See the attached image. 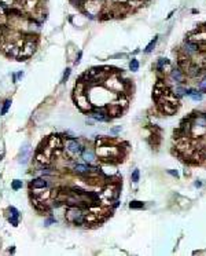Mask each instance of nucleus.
I'll use <instances>...</instances> for the list:
<instances>
[{"mask_svg":"<svg viewBox=\"0 0 206 256\" xmlns=\"http://www.w3.org/2000/svg\"><path fill=\"white\" fill-rule=\"evenodd\" d=\"M198 50H199V44L198 43H194V41H187L184 44V51L187 54H195Z\"/></svg>","mask_w":206,"mask_h":256,"instance_id":"4","label":"nucleus"},{"mask_svg":"<svg viewBox=\"0 0 206 256\" xmlns=\"http://www.w3.org/2000/svg\"><path fill=\"white\" fill-rule=\"evenodd\" d=\"M11 187H13L14 190H19L21 187H22V180H18V179L13 180V183H11Z\"/></svg>","mask_w":206,"mask_h":256,"instance_id":"16","label":"nucleus"},{"mask_svg":"<svg viewBox=\"0 0 206 256\" xmlns=\"http://www.w3.org/2000/svg\"><path fill=\"white\" fill-rule=\"evenodd\" d=\"M129 69L132 72H136V70L139 69V61H138V59H132L129 62Z\"/></svg>","mask_w":206,"mask_h":256,"instance_id":"14","label":"nucleus"},{"mask_svg":"<svg viewBox=\"0 0 206 256\" xmlns=\"http://www.w3.org/2000/svg\"><path fill=\"white\" fill-rule=\"evenodd\" d=\"M1 158H3V156H0V160H1Z\"/></svg>","mask_w":206,"mask_h":256,"instance_id":"26","label":"nucleus"},{"mask_svg":"<svg viewBox=\"0 0 206 256\" xmlns=\"http://www.w3.org/2000/svg\"><path fill=\"white\" fill-rule=\"evenodd\" d=\"M10 106H11V101H10V99H7V101L4 102V105H3V109H1V114H6V113L8 112Z\"/></svg>","mask_w":206,"mask_h":256,"instance_id":"17","label":"nucleus"},{"mask_svg":"<svg viewBox=\"0 0 206 256\" xmlns=\"http://www.w3.org/2000/svg\"><path fill=\"white\" fill-rule=\"evenodd\" d=\"M169 174H170V175H173V176H179V175H177V172H176V171H169Z\"/></svg>","mask_w":206,"mask_h":256,"instance_id":"24","label":"nucleus"},{"mask_svg":"<svg viewBox=\"0 0 206 256\" xmlns=\"http://www.w3.org/2000/svg\"><path fill=\"white\" fill-rule=\"evenodd\" d=\"M83 146H81L80 142H77V140L74 139H69L65 142V152L69 154V156H72V157H77L78 154H81L83 153Z\"/></svg>","mask_w":206,"mask_h":256,"instance_id":"2","label":"nucleus"},{"mask_svg":"<svg viewBox=\"0 0 206 256\" xmlns=\"http://www.w3.org/2000/svg\"><path fill=\"white\" fill-rule=\"evenodd\" d=\"M173 94H175L176 98H181L183 95H186V88H184V87H176Z\"/></svg>","mask_w":206,"mask_h":256,"instance_id":"11","label":"nucleus"},{"mask_svg":"<svg viewBox=\"0 0 206 256\" xmlns=\"http://www.w3.org/2000/svg\"><path fill=\"white\" fill-rule=\"evenodd\" d=\"M66 219H67V222H70L73 225H83L85 222V215L80 208L73 207V208H69V209H67Z\"/></svg>","mask_w":206,"mask_h":256,"instance_id":"1","label":"nucleus"},{"mask_svg":"<svg viewBox=\"0 0 206 256\" xmlns=\"http://www.w3.org/2000/svg\"><path fill=\"white\" fill-rule=\"evenodd\" d=\"M74 171H76L78 175H87V174L90 172V168L87 165H83V164H77V165L74 167Z\"/></svg>","mask_w":206,"mask_h":256,"instance_id":"9","label":"nucleus"},{"mask_svg":"<svg viewBox=\"0 0 206 256\" xmlns=\"http://www.w3.org/2000/svg\"><path fill=\"white\" fill-rule=\"evenodd\" d=\"M157 40H158V37L155 36V37H154V39H152L151 41H150V43H148V45H147V47H146V52H151V51H152V48L155 47V43H157Z\"/></svg>","mask_w":206,"mask_h":256,"instance_id":"15","label":"nucleus"},{"mask_svg":"<svg viewBox=\"0 0 206 256\" xmlns=\"http://www.w3.org/2000/svg\"><path fill=\"white\" fill-rule=\"evenodd\" d=\"M81 154H83V158H84L88 164H92V162L95 161V158H96V157H95L94 150H91V149H84Z\"/></svg>","mask_w":206,"mask_h":256,"instance_id":"5","label":"nucleus"},{"mask_svg":"<svg viewBox=\"0 0 206 256\" xmlns=\"http://www.w3.org/2000/svg\"><path fill=\"white\" fill-rule=\"evenodd\" d=\"M129 207L132 208V209H140V208L144 207V204L143 202H140V201H138V200H135V201H132L129 204Z\"/></svg>","mask_w":206,"mask_h":256,"instance_id":"13","label":"nucleus"},{"mask_svg":"<svg viewBox=\"0 0 206 256\" xmlns=\"http://www.w3.org/2000/svg\"><path fill=\"white\" fill-rule=\"evenodd\" d=\"M170 77L176 81V83H181L183 81V72L180 69H173L172 73H170Z\"/></svg>","mask_w":206,"mask_h":256,"instance_id":"8","label":"nucleus"},{"mask_svg":"<svg viewBox=\"0 0 206 256\" xmlns=\"http://www.w3.org/2000/svg\"><path fill=\"white\" fill-rule=\"evenodd\" d=\"M29 150H30V149H29V146H25V148H23V153L22 154H21V158H19V162H26V158H28V154H29Z\"/></svg>","mask_w":206,"mask_h":256,"instance_id":"12","label":"nucleus"},{"mask_svg":"<svg viewBox=\"0 0 206 256\" xmlns=\"http://www.w3.org/2000/svg\"><path fill=\"white\" fill-rule=\"evenodd\" d=\"M81 55H83V52H78V58H77V59H76V62H74V63H76V65H77V63H80V59H81Z\"/></svg>","mask_w":206,"mask_h":256,"instance_id":"23","label":"nucleus"},{"mask_svg":"<svg viewBox=\"0 0 206 256\" xmlns=\"http://www.w3.org/2000/svg\"><path fill=\"white\" fill-rule=\"evenodd\" d=\"M186 95L191 96L194 101H202V99H203L202 92H199V91H197V90H194V88H188V90L186 88Z\"/></svg>","mask_w":206,"mask_h":256,"instance_id":"6","label":"nucleus"},{"mask_svg":"<svg viewBox=\"0 0 206 256\" xmlns=\"http://www.w3.org/2000/svg\"><path fill=\"white\" fill-rule=\"evenodd\" d=\"M199 90H201L202 92H205L206 91V77L201 81V84H199Z\"/></svg>","mask_w":206,"mask_h":256,"instance_id":"20","label":"nucleus"},{"mask_svg":"<svg viewBox=\"0 0 206 256\" xmlns=\"http://www.w3.org/2000/svg\"><path fill=\"white\" fill-rule=\"evenodd\" d=\"M10 223H11L13 226L18 225V216H11V218H10Z\"/></svg>","mask_w":206,"mask_h":256,"instance_id":"21","label":"nucleus"},{"mask_svg":"<svg viewBox=\"0 0 206 256\" xmlns=\"http://www.w3.org/2000/svg\"><path fill=\"white\" fill-rule=\"evenodd\" d=\"M91 116L94 117L95 120H99V121H107V120H110V114H109L106 110H102V109L94 112Z\"/></svg>","mask_w":206,"mask_h":256,"instance_id":"3","label":"nucleus"},{"mask_svg":"<svg viewBox=\"0 0 206 256\" xmlns=\"http://www.w3.org/2000/svg\"><path fill=\"white\" fill-rule=\"evenodd\" d=\"M139 176H140L139 169H135L133 172H132V180H133L135 183H136V182H139Z\"/></svg>","mask_w":206,"mask_h":256,"instance_id":"19","label":"nucleus"},{"mask_svg":"<svg viewBox=\"0 0 206 256\" xmlns=\"http://www.w3.org/2000/svg\"><path fill=\"white\" fill-rule=\"evenodd\" d=\"M70 76V69H66L65 70V73H63V77H62V83H65V81L67 80V77Z\"/></svg>","mask_w":206,"mask_h":256,"instance_id":"22","label":"nucleus"},{"mask_svg":"<svg viewBox=\"0 0 206 256\" xmlns=\"http://www.w3.org/2000/svg\"><path fill=\"white\" fill-rule=\"evenodd\" d=\"M166 63H168V59L165 58H158V63H157V67L161 70V69H164V66H165Z\"/></svg>","mask_w":206,"mask_h":256,"instance_id":"18","label":"nucleus"},{"mask_svg":"<svg viewBox=\"0 0 206 256\" xmlns=\"http://www.w3.org/2000/svg\"><path fill=\"white\" fill-rule=\"evenodd\" d=\"M187 72L191 77H198L201 74V69H199V66H197V65H193V66H190L187 69Z\"/></svg>","mask_w":206,"mask_h":256,"instance_id":"10","label":"nucleus"},{"mask_svg":"<svg viewBox=\"0 0 206 256\" xmlns=\"http://www.w3.org/2000/svg\"><path fill=\"white\" fill-rule=\"evenodd\" d=\"M47 184H48L47 180L43 179V178H39V179H35L32 182V187H35V189H44V187H47Z\"/></svg>","mask_w":206,"mask_h":256,"instance_id":"7","label":"nucleus"},{"mask_svg":"<svg viewBox=\"0 0 206 256\" xmlns=\"http://www.w3.org/2000/svg\"><path fill=\"white\" fill-rule=\"evenodd\" d=\"M201 186H202L201 182H195V187H201Z\"/></svg>","mask_w":206,"mask_h":256,"instance_id":"25","label":"nucleus"}]
</instances>
